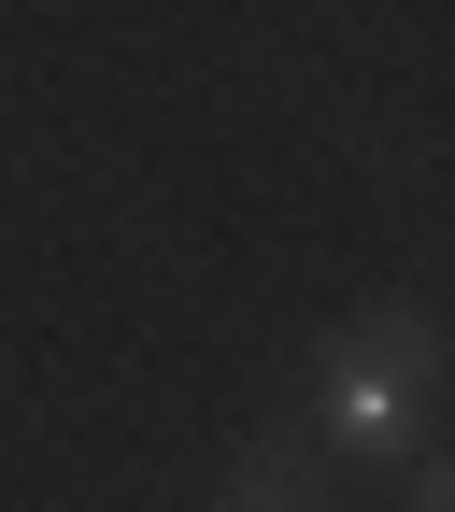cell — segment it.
I'll return each instance as SVG.
<instances>
[{
  "instance_id": "cell-1",
  "label": "cell",
  "mask_w": 455,
  "mask_h": 512,
  "mask_svg": "<svg viewBox=\"0 0 455 512\" xmlns=\"http://www.w3.org/2000/svg\"><path fill=\"white\" fill-rule=\"evenodd\" d=\"M328 370H370V384H399V399H441V370H455V328L427 299H356L328 342H313Z\"/></svg>"
},
{
  "instance_id": "cell-3",
  "label": "cell",
  "mask_w": 455,
  "mask_h": 512,
  "mask_svg": "<svg viewBox=\"0 0 455 512\" xmlns=\"http://www.w3.org/2000/svg\"><path fill=\"white\" fill-rule=\"evenodd\" d=\"M413 512H455V456H427V470H413Z\"/></svg>"
},
{
  "instance_id": "cell-2",
  "label": "cell",
  "mask_w": 455,
  "mask_h": 512,
  "mask_svg": "<svg viewBox=\"0 0 455 512\" xmlns=\"http://www.w3.org/2000/svg\"><path fill=\"white\" fill-rule=\"evenodd\" d=\"M214 512H342V456L313 427H256L214 484Z\"/></svg>"
}]
</instances>
